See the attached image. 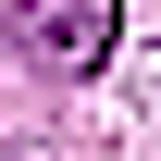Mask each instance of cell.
Masks as SVG:
<instances>
[{
	"instance_id": "cell-1",
	"label": "cell",
	"mask_w": 161,
	"mask_h": 161,
	"mask_svg": "<svg viewBox=\"0 0 161 161\" xmlns=\"http://www.w3.org/2000/svg\"><path fill=\"white\" fill-rule=\"evenodd\" d=\"M13 37L37 75H99L124 37V0H13Z\"/></svg>"
}]
</instances>
